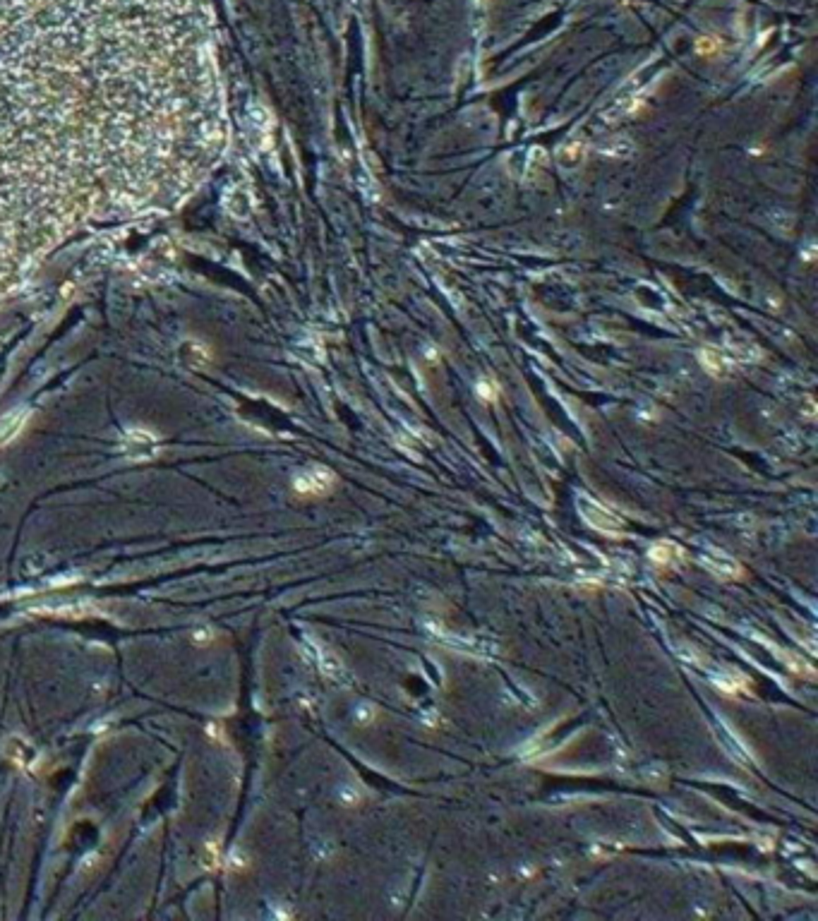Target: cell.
<instances>
[{"instance_id": "6da1fadb", "label": "cell", "mask_w": 818, "mask_h": 921, "mask_svg": "<svg viewBox=\"0 0 818 921\" xmlns=\"http://www.w3.org/2000/svg\"><path fill=\"white\" fill-rule=\"evenodd\" d=\"M579 511H581L583 519H586L588 526L595 528V531H600V533H622L624 531V521L619 519L615 511H610L591 497H579Z\"/></svg>"}, {"instance_id": "7a4b0ae2", "label": "cell", "mask_w": 818, "mask_h": 921, "mask_svg": "<svg viewBox=\"0 0 818 921\" xmlns=\"http://www.w3.org/2000/svg\"><path fill=\"white\" fill-rule=\"evenodd\" d=\"M336 485V475L324 466H315L310 471H305L303 475H298L296 480V492L305 497H322L327 492H332Z\"/></svg>"}, {"instance_id": "3957f363", "label": "cell", "mask_w": 818, "mask_h": 921, "mask_svg": "<svg viewBox=\"0 0 818 921\" xmlns=\"http://www.w3.org/2000/svg\"><path fill=\"white\" fill-rule=\"evenodd\" d=\"M701 564L711 571V574H715L718 579H725V581H737L744 576L742 564H739L735 557L725 555V552H718V550L703 552Z\"/></svg>"}, {"instance_id": "277c9868", "label": "cell", "mask_w": 818, "mask_h": 921, "mask_svg": "<svg viewBox=\"0 0 818 921\" xmlns=\"http://www.w3.org/2000/svg\"><path fill=\"white\" fill-rule=\"evenodd\" d=\"M648 557H651V562L658 564V567H675L679 559L684 557V552L679 550V545L665 540V543H655L651 547V552H648Z\"/></svg>"}, {"instance_id": "5b68a950", "label": "cell", "mask_w": 818, "mask_h": 921, "mask_svg": "<svg viewBox=\"0 0 818 921\" xmlns=\"http://www.w3.org/2000/svg\"><path fill=\"white\" fill-rule=\"evenodd\" d=\"M583 154H586V144L581 140H571L569 144H564L562 152H559V164L564 168H574L583 161Z\"/></svg>"}, {"instance_id": "8992f818", "label": "cell", "mask_w": 818, "mask_h": 921, "mask_svg": "<svg viewBox=\"0 0 818 921\" xmlns=\"http://www.w3.org/2000/svg\"><path fill=\"white\" fill-rule=\"evenodd\" d=\"M317 662H320L322 672L327 674V677H332V679H344L346 677L344 665L339 662V658L332 655V653H327V650H322V648L317 650Z\"/></svg>"}, {"instance_id": "52a82bcc", "label": "cell", "mask_w": 818, "mask_h": 921, "mask_svg": "<svg viewBox=\"0 0 818 921\" xmlns=\"http://www.w3.org/2000/svg\"><path fill=\"white\" fill-rule=\"evenodd\" d=\"M778 658H783L785 665L790 667V670L795 672V674H802V677H807V679H814V667H811L809 662L802 658V655H792L790 650H780Z\"/></svg>"}, {"instance_id": "ba28073f", "label": "cell", "mask_w": 818, "mask_h": 921, "mask_svg": "<svg viewBox=\"0 0 818 921\" xmlns=\"http://www.w3.org/2000/svg\"><path fill=\"white\" fill-rule=\"evenodd\" d=\"M701 360H703V365H706V370L711 372V375H715V377H725V375H730V365H727V360H725L720 353H715V351H706V353L701 355Z\"/></svg>"}, {"instance_id": "9c48e42d", "label": "cell", "mask_w": 818, "mask_h": 921, "mask_svg": "<svg viewBox=\"0 0 818 921\" xmlns=\"http://www.w3.org/2000/svg\"><path fill=\"white\" fill-rule=\"evenodd\" d=\"M22 420H24V415H22V413L8 415V418L0 420V444H8L10 439L15 437L17 432H20V427L24 425Z\"/></svg>"}, {"instance_id": "30bf717a", "label": "cell", "mask_w": 818, "mask_h": 921, "mask_svg": "<svg viewBox=\"0 0 818 921\" xmlns=\"http://www.w3.org/2000/svg\"><path fill=\"white\" fill-rule=\"evenodd\" d=\"M718 686L725 691V694H739V691L749 686V679L739 677V674H730V677H725V679H718Z\"/></svg>"}, {"instance_id": "8fae6325", "label": "cell", "mask_w": 818, "mask_h": 921, "mask_svg": "<svg viewBox=\"0 0 818 921\" xmlns=\"http://www.w3.org/2000/svg\"><path fill=\"white\" fill-rule=\"evenodd\" d=\"M713 48H715L713 41H701L699 44V51H713Z\"/></svg>"}]
</instances>
